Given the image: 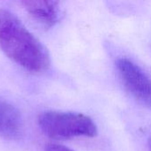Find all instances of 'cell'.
<instances>
[{
    "mask_svg": "<svg viewBox=\"0 0 151 151\" xmlns=\"http://www.w3.org/2000/svg\"><path fill=\"white\" fill-rule=\"evenodd\" d=\"M0 49L13 62L31 73H42L50 64L43 44L11 12L0 9Z\"/></svg>",
    "mask_w": 151,
    "mask_h": 151,
    "instance_id": "cell-1",
    "label": "cell"
},
{
    "mask_svg": "<svg viewBox=\"0 0 151 151\" xmlns=\"http://www.w3.org/2000/svg\"><path fill=\"white\" fill-rule=\"evenodd\" d=\"M37 124L46 136L55 140L92 138L97 134V127L93 119L78 112L43 111L39 114Z\"/></svg>",
    "mask_w": 151,
    "mask_h": 151,
    "instance_id": "cell-2",
    "label": "cell"
},
{
    "mask_svg": "<svg viewBox=\"0 0 151 151\" xmlns=\"http://www.w3.org/2000/svg\"><path fill=\"white\" fill-rule=\"evenodd\" d=\"M116 67L125 88L141 104L151 110V79L147 73L127 58H119Z\"/></svg>",
    "mask_w": 151,
    "mask_h": 151,
    "instance_id": "cell-3",
    "label": "cell"
},
{
    "mask_svg": "<svg viewBox=\"0 0 151 151\" xmlns=\"http://www.w3.org/2000/svg\"><path fill=\"white\" fill-rule=\"evenodd\" d=\"M24 134V121L19 111L0 97V136L8 141H18Z\"/></svg>",
    "mask_w": 151,
    "mask_h": 151,
    "instance_id": "cell-4",
    "label": "cell"
},
{
    "mask_svg": "<svg viewBox=\"0 0 151 151\" xmlns=\"http://www.w3.org/2000/svg\"><path fill=\"white\" fill-rule=\"evenodd\" d=\"M20 4L34 19L46 27L54 26L60 19L61 8L57 1L26 0Z\"/></svg>",
    "mask_w": 151,
    "mask_h": 151,
    "instance_id": "cell-5",
    "label": "cell"
},
{
    "mask_svg": "<svg viewBox=\"0 0 151 151\" xmlns=\"http://www.w3.org/2000/svg\"><path fill=\"white\" fill-rule=\"evenodd\" d=\"M44 151H73L71 149L61 145V144H57V143H50L46 145Z\"/></svg>",
    "mask_w": 151,
    "mask_h": 151,
    "instance_id": "cell-6",
    "label": "cell"
},
{
    "mask_svg": "<svg viewBox=\"0 0 151 151\" xmlns=\"http://www.w3.org/2000/svg\"><path fill=\"white\" fill-rule=\"evenodd\" d=\"M149 151H151V138L149 141Z\"/></svg>",
    "mask_w": 151,
    "mask_h": 151,
    "instance_id": "cell-7",
    "label": "cell"
}]
</instances>
